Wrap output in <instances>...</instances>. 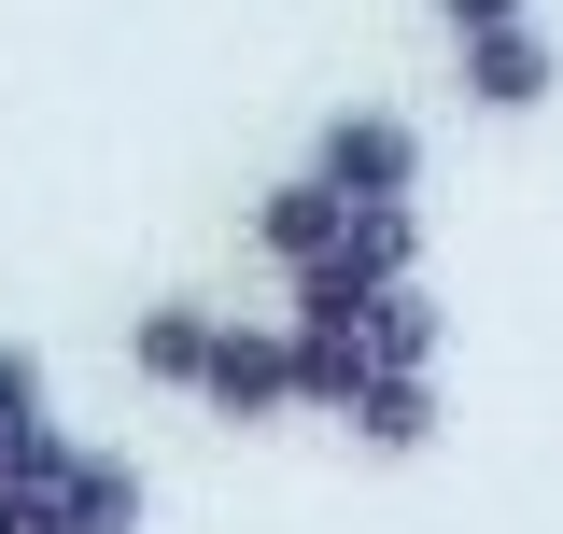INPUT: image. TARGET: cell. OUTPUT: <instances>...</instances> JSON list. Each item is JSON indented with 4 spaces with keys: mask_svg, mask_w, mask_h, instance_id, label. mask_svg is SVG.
Instances as JSON below:
<instances>
[{
    "mask_svg": "<svg viewBox=\"0 0 563 534\" xmlns=\"http://www.w3.org/2000/svg\"><path fill=\"white\" fill-rule=\"evenodd\" d=\"M507 14H536V0H437V29L465 43V29H507Z\"/></svg>",
    "mask_w": 563,
    "mask_h": 534,
    "instance_id": "cell-11",
    "label": "cell"
},
{
    "mask_svg": "<svg viewBox=\"0 0 563 534\" xmlns=\"http://www.w3.org/2000/svg\"><path fill=\"white\" fill-rule=\"evenodd\" d=\"M198 408L211 422H282L296 408V324H225L198 366Z\"/></svg>",
    "mask_w": 563,
    "mask_h": 534,
    "instance_id": "cell-2",
    "label": "cell"
},
{
    "mask_svg": "<svg viewBox=\"0 0 563 534\" xmlns=\"http://www.w3.org/2000/svg\"><path fill=\"white\" fill-rule=\"evenodd\" d=\"M324 267H352V281H422V198H352V240Z\"/></svg>",
    "mask_w": 563,
    "mask_h": 534,
    "instance_id": "cell-8",
    "label": "cell"
},
{
    "mask_svg": "<svg viewBox=\"0 0 563 534\" xmlns=\"http://www.w3.org/2000/svg\"><path fill=\"white\" fill-rule=\"evenodd\" d=\"M437 366H380L366 394H352V450H380V465H409V450H437Z\"/></svg>",
    "mask_w": 563,
    "mask_h": 534,
    "instance_id": "cell-6",
    "label": "cell"
},
{
    "mask_svg": "<svg viewBox=\"0 0 563 534\" xmlns=\"http://www.w3.org/2000/svg\"><path fill=\"white\" fill-rule=\"evenodd\" d=\"M57 521H70V534H141V521H155V478H141L128 450H70Z\"/></svg>",
    "mask_w": 563,
    "mask_h": 534,
    "instance_id": "cell-7",
    "label": "cell"
},
{
    "mask_svg": "<svg viewBox=\"0 0 563 534\" xmlns=\"http://www.w3.org/2000/svg\"><path fill=\"white\" fill-rule=\"evenodd\" d=\"M29 408H43V352H29V337H0V422H29Z\"/></svg>",
    "mask_w": 563,
    "mask_h": 534,
    "instance_id": "cell-10",
    "label": "cell"
},
{
    "mask_svg": "<svg viewBox=\"0 0 563 534\" xmlns=\"http://www.w3.org/2000/svg\"><path fill=\"white\" fill-rule=\"evenodd\" d=\"M211 337H225V310H198V296H155V310H128V380H155V394H198Z\"/></svg>",
    "mask_w": 563,
    "mask_h": 534,
    "instance_id": "cell-5",
    "label": "cell"
},
{
    "mask_svg": "<svg viewBox=\"0 0 563 534\" xmlns=\"http://www.w3.org/2000/svg\"><path fill=\"white\" fill-rule=\"evenodd\" d=\"M310 169H324L339 198H422V127L380 113V99H352V113L310 127Z\"/></svg>",
    "mask_w": 563,
    "mask_h": 534,
    "instance_id": "cell-1",
    "label": "cell"
},
{
    "mask_svg": "<svg viewBox=\"0 0 563 534\" xmlns=\"http://www.w3.org/2000/svg\"><path fill=\"white\" fill-rule=\"evenodd\" d=\"M339 240H352V198L324 183V169H282L268 198H254V254H268L282 281H296V267H324Z\"/></svg>",
    "mask_w": 563,
    "mask_h": 534,
    "instance_id": "cell-4",
    "label": "cell"
},
{
    "mask_svg": "<svg viewBox=\"0 0 563 534\" xmlns=\"http://www.w3.org/2000/svg\"><path fill=\"white\" fill-rule=\"evenodd\" d=\"M366 337H380V366H437V352H451V310H437L422 281H380V310H366Z\"/></svg>",
    "mask_w": 563,
    "mask_h": 534,
    "instance_id": "cell-9",
    "label": "cell"
},
{
    "mask_svg": "<svg viewBox=\"0 0 563 534\" xmlns=\"http://www.w3.org/2000/svg\"><path fill=\"white\" fill-rule=\"evenodd\" d=\"M550 85H563V43L536 29V14L465 29V99H479V113H550Z\"/></svg>",
    "mask_w": 563,
    "mask_h": 534,
    "instance_id": "cell-3",
    "label": "cell"
}]
</instances>
